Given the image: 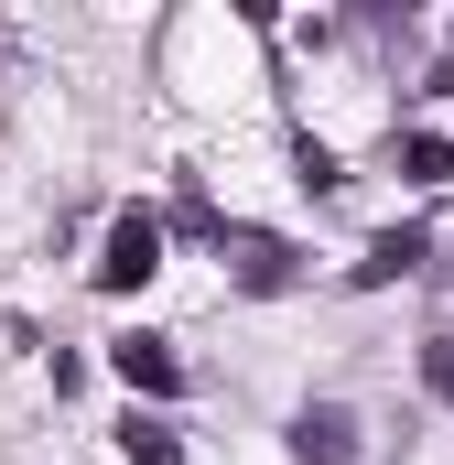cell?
Returning a JSON list of instances; mask_svg holds the SVG:
<instances>
[{
	"label": "cell",
	"mask_w": 454,
	"mask_h": 465,
	"mask_svg": "<svg viewBox=\"0 0 454 465\" xmlns=\"http://www.w3.org/2000/svg\"><path fill=\"white\" fill-rule=\"evenodd\" d=\"M422 271H433V228H379L346 282H357V292H390V282H422Z\"/></svg>",
	"instance_id": "4"
},
{
	"label": "cell",
	"mask_w": 454,
	"mask_h": 465,
	"mask_svg": "<svg viewBox=\"0 0 454 465\" xmlns=\"http://www.w3.org/2000/svg\"><path fill=\"white\" fill-rule=\"evenodd\" d=\"M292 465H357V411H336V401L292 411Z\"/></svg>",
	"instance_id": "5"
},
{
	"label": "cell",
	"mask_w": 454,
	"mask_h": 465,
	"mask_svg": "<svg viewBox=\"0 0 454 465\" xmlns=\"http://www.w3.org/2000/svg\"><path fill=\"white\" fill-rule=\"evenodd\" d=\"M109 368L130 379V401H184V347L173 336H119Z\"/></svg>",
	"instance_id": "3"
},
{
	"label": "cell",
	"mask_w": 454,
	"mask_h": 465,
	"mask_svg": "<svg viewBox=\"0 0 454 465\" xmlns=\"http://www.w3.org/2000/svg\"><path fill=\"white\" fill-rule=\"evenodd\" d=\"M217 260H227L238 292H292V282H303V249L271 238V228H217Z\"/></svg>",
	"instance_id": "1"
},
{
	"label": "cell",
	"mask_w": 454,
	"mask_h": 465,
	"mask_svg": "<svg viewBox=\"0 0 454 465\" xmlns=\"http://www.w3.org/2000/svg\"><path fill=\"white\" fill-rule=\"evenodd\" d=\"M119 455L130 465H184V433H173L163 411H130V422H119Z\"/></svg>",
	"instance_id": "7"
},
{
	"label": "cell",
	"mask_w": 454,
	"mask_h": 465,
	"mask_svg": "<svg viewBox=\"0 0 454 465\" xmlns=\"http://www.w3.org/2000/svg\"><path fill=\"white\" fill-rule=\"evenodd\" d=\"M152 271H163V217H152V206H119L109 249H98V292H141Z\"/></svg>",
	"instance_id": "2"
},
{
	"label": "cell",
	"mask_w": 454,
	"mask_h": 465,
	"mask_svg": "<svg viewBox=\"0 0 454 465\" xmlns=\"http://www.w3.org/2000/svg\"><path fill=\"white\" fill-rule=\"evenodd\" d=\"M390 163H400L411 184H454V141H444V130H400V141H390Z\"/></svg>",
	"instance_id": "6"
},
{
	"label": "cell",
	"mask_w": 454,
	"mask_h": 465,
	"mask_svg": "<svg viewBox=\"0 0 454 465\" xmlns=\"http://www.w3.org/2000/svg\"><path fill=\"white\" fill-rule=\"evenodd\" d=\"M422 390L454 411V336H433V347H422Z\"/></svg>",
	"instance_id": "8"
},
{
	"label": "cell",
	"mask_w": 454,
	"mask_h": 465,
	"mask_svg": "<svg viewBox=\"0 0 454 465\" xmlns=\"http://www.w3.org/2000/svg\"><path fill=\"white\" fill-rule=\"evenodd\" d=\"M303 184H314V195H336V184H346V163L325 152V141H303Z\"/></svg>",
	"instance_id": "9"
}]
</instances>
